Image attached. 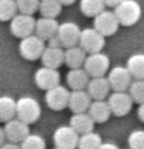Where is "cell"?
Segmentation results:
<instances>
[{"mask_svg":"<svg viewBox=\"0 0 144 149\" xmlns=\"http://www.w3.org/2000/svg\"><path fill=\"white\" fill-rule=\"evenodd\" d=\"M113 12L119 22V25H123V27H131L134 23H138L143 15V8L136 0H123L119 5L114 7Z\"/></svg>","mask_w":144,"mask_h":149,"instance_id":"6da1fadb","label":"cell"},{"mask_svg":"<svg viewBox=\"0 0 144 149\" xmlns=\"http://www.w3.org/2000/svg\"><path fill=\"white\" fill-rule=\"evenodd\" d=\"M40 114H42V108L35 98L22 96L17 100V118L20 121L27 123V124H33L38 121Z\"/></svg>","mask_w":144,"mask_h":149,"instance_id":"7a4b0ae2","label":"cell"},{"mask_svg":"<svg viewBox=\"0 0 144 149\" xmlns=\"http://www.w3.org/2000/svg\"><path fill=\"white\" fill-rule=\"evenodd\" d=\"M83 68L90 78H98V76H104L109 71V58L108 55L98 52V53H90L86 55V60L83 63Z\"/></svg>","mask_w":144,"mask_h":149,"instance_id":"3957f363","label":"cell"},{"mask_svg":"<svg viewBox=\"0 0 144 149\" xmlns=\"http://www.w3.org/2000/svg\"><path fill=\"white\" fill-rule=\"evenodd\" d=\"M104 43H106L104 37H103L98 30H95L93 27L81 30L80 40H78V47H81L88 55L101 52L103 48H104Z\"/></svg>","mask_w":144,"mask_h":149,"instance_id":"277c9868","label":"cell"},{"mask_svg":"<svg viewBox=\"0 0 144 149\" xmlns=\"http://www.w3.org/2000/svg\"><path fill=\"white\" fill-rule=\"evenodd\" d=\"M18 50H20V55L25 60H30V61H35L42 56L43 50H45V40H42L40 37H37L35 33L33 35H28V37L22 38L20 45H18Z\"/></svg>","mask_w":144,"mask_h":149,"instance_id":"5b68a950","label":"cell"},{"mask_svg":"<svg viewBox=\"0 0 144 149\" xmlns=\"http://www.w3.org/2000/svg\"><path fill=\"white\" fill-rule=\"evenodd\" d=\"M35 18L33 15H25V13H17L10 20V33L17 38H25L28 35L35 33Z\"/></svg>","mask_w":144,"mask_h":149,"instance_id":"8992f818","label":"cell"},{"mask_svg":"<svg viewBox=\"0 0 144 149\" xmlns=\"http://www.w3.org/2000/svg\"><path fill=\"white\" fill-rule=\"evenodd\" d=\"M93 28L98 30L103 37L106 38V37H111V35H114V33L118 32V28H119V22H118L114 12L104 8L101 13H98V15L95 17Z\"/></svg>","mask_w":144,"mask_h":149,"instance_id":"52a82bcc","label":"cell"},{"mask_svg":"<svg viewBox=\"0 0 144 149\" xmlns=\"http://www.w3.org/2000/svg\"><path fill=\"white\" fill-rule=\"evenodd\" d=\"M108 106L114 116H126L133 108V100L128 91H113L108 96Z\"/></svg>","mask_w":144,"mask_h":149,"instance_id":"ba28073f","label":"cell"},{"mask_svg":"<svg viewBox=\"0 0 144 149\" xmlns=\"http://www.w3.org/2000/svg\"><path fill=\"white\" fill-rule=\"evenodd\" d=\"M80 134L71 126H58L53 133V143L56 149H76Z\"/></svg>","mask_w":144,"mask_h":149,"instance_id":"9c48e42d","label":"cell"},{"mask_svg":"<svg viewBox=\"0 0 144 149\" xmlns=\"http://www.w3.org/2000/svg\"><path fill=\"white\" fill-rule=\"evenodd\" d=\"M81 28L76 25L75 22H65L58 25V32H56V38H58L60 45L63 48L76 47L78 40H80Z\"/></svg>","mask_w":144,"mask_h":149,"instance_id":"30bf717a","label":"cell"},{"mask_svg":"<svg viewBox=\"0 0 144 149\" xmlns=\"http://www.w3.org/2000/svg\"><path fill=\"white\" fill-rule=\"evenodd\" d=\"M133 76L126 66H113L108 71V83L113 91H128Z\"/></svg>","mask_w":144,"mask_h":149,"instance_id":"8fae6325","label":"cell"},{"mask_svg":"<svg viewBox=\"0 0 144 149\" xmlns=\"http://www.w3.org/2000/svg\"><path fill=\"white\" fill-rule=\"evenodd\" d=\"M3 133H5V139L8 141V143L20 144L22 141L30 134V124L20 121L18 118H13V119H10V121L5 123Z\"/></svg>","mask_w":144,"mask_h":149,"instance_id":"7c38bea8","label":"cell"},{"mask_svg":"<svg viewBox=\"0 0 144 149\" xmlns=\"http://www.w3.org/2000/svg\"><path fill=\"white\" fill-rule=\"evenodd\" d=\"M68 98H70V91L68 88L58 85L51 88V90H47L45 93V101H47V106L53 111H61L68 106Z\"/></svg>","mask_w":144,"mask_h":149,"instance_id":"4fadbf2b","label":"cell"},{"mask_svg":"<svg viewBox=\"0 0 144 149\" xmlns=\"http://www.w3.org/2000/svg\"><path fill=\"white\" fill-rule=\"evenodd\" d=\"M35 85L40 90H51L55 86L60 85V71L55 68L42 66L35 71Z\"/></svg>","mask_w":144,"mask_h":149,"instance_id":"5bb4252c","label":"cell"},{"mask_svg":"<svg viewBox=\"0 0 144 149\" xmlns=\"http://www.w3.org/2000/svg\"><path fill=\"white\" fill-rule=\"evenodd\" d=\"M86 93L90 95L91 100H104L111 93V86L108 83L106 76H98V78H90Z\"/></svg>","mask_w":144,"mask_h":149,"instance_id":"9a60e30c","label":"cell"},{"mask_svg":"<svg viewBox=\"0 0 144 149\" xmlns=\"http://www.w3.org/2000/svg\"><path fill=\"white\" fill-rule=\"evenodd\" d=\"M91 101L93 100L86 93V90H71L68 98V108L73 113H86Z\"/></svg>","mask_w":144,"mask_h":149,"instance_id":"2e32d148","label":"cell"},{"mask_svg":"<svg viewBox=\"0 0 144 149\" xmlns=\"http://www.w3.org/2000/svg\"><path fill=\"white\" fill-rule=\"evenodd\" d=\"M42 63L43 66H48V68H55L58 70V66L63 65V60H65V48L61 47H45L42 53Z\"/></svg>","mask_w":144,"mask_h":149,"instance_id":"e0dca14e","label":"cell"},{"mask_svg":"<svg viewBox=\"0 0 144 149\" xmlns=\"http://www.w3.org/2000/svg\"><path fill=\"white\" fill-rule=\"evenodd\" d=\"M58 22L56 18H47V17H42L35 22V35L40 37L42 40H50V38L56 37V32H58Z\"/></svg>","mask_w":144,"mask_h":149,"instance_id":"ac0fdd59","label":"cell"},{"mask_svg":"<svg viewBox=\"0 0 144 149\" xmlns=\"http://www.w3.org/2000/svg\"><path fill=\"white\" fill-rule=\"evenodd\" d=\"M86 113L95 123H106L111 118V109L108 106V101L104 100H93Z\"/></svg>","mask_w":144,"mask_h":149,"instance_id":"d6986e66","label":"cell"},{"mask_svg":"<svg viewBox=\"0 0 144 149\" xmlns=\"http://www.w3.org/2000/svg\"><path fill=\"white\" fill-rule=\"evenodd\" d=\"M86 52L83 50L81 47H70V48H65V60L63 63L68 66L70 70L71 68H83V63L86 60Z\"/></svg>","mask_w":144,"mask_h":149,"instance_id":"ffe728a7","label":"cell"},{"mask_svg":"<svg viewBox=\"0 0 144 149\" xmlns=\"http://www.w3.org/2000/svg\"><path fill=\"white\" fill-rule=\"evenodd\" d=\"M90 81V74L85 71V68H71L66 73V83L71 90H86Z\"/></svg>","mask_w":144,"mask_h":149,"instance_id":"44dd1931","label":"cell"},{"mask_svg":"<svg viewBox=\"0 0 144 149\" xmlns=\"http://www.w3.org/2000/svg\"><path fill=\"white\" fill-rule=\"evenodd\" d=\"M70 126L75 129L78 134H85L93 131L95 128V121L91 119L88 113H73V116L70 119Z\"/></svg>","mask_w":144,"mask_h":149,"instance_id":"7402d4cb","label":"cell"},{"mask_svg":"<svg viewBox=\"0 0 144 149\" xmlns=\"http://www.w3.org/2000/svg\"><path fill=\"white\" fill-rule=\"evenodd\" d=\"M17 118V101L12 96L0 95V121L7 123Z\"/></svg>","mask_w":144,"mask_h":149,"instance_id":"603a6c76","label":"cell"},{"mask_svg":"<svg viewBox=\"0 0 144 149\" xmlns=\"http://www.w3.org/2000/svg\"><path fill=\"white\" fill-rule=\"evenodd\" d=\"M126 68L133 80H144V53H134L128 58Z\"/></svg>","mask_w":144,"mask_h":149,"instance_id":"cb8c5ba5","label":"cell"},{"mask_svg":"<svg viewBox=\"0 0 144 149\" xmlns=\"http://www.w3.org/2000/svg\"><path fill=\"white\" fill-rule=\"evenodd\" d=\"M106 8L104 0H80V10L81 13H85L86 17L95 18L98 13H101Z\"/></svg>","mask_w":144,"mask_h":149,"instance_id":"d4e9b609","label":"cell"},{"mask_svg":"<svg viewBox=\"0 0 144 149\" xmlns=\"http://www.w3.org/2000/svg\"><path fill=\"white\" fill-rule=\"evenodd\" d=\"M61 3L58 0H40V5H38V12L42 13V17L47 18H56L61 13Z\"/></svg>","mask_w":144,"mask_h":149,"instance_id":"484cf974","label":"cell"},{"mask_svg":"<svg viewBox=\"0 0 144 149\" xmlns=\"http://www.w3.org/2000/svg\"><path fill=\"white\" fill-rule=\"evenodd\" d=\"M101 144H103L101 136L98 133H95V131H90V133L80 134L76 149H98Z\"/></svg>","mask_w":144,"mask_h":149,"instance_id":"4316f807","label":"cell"},{"mask_svg":"<svg viewBox=\"0 0 144 149\" xmlns=\"http://www.w3.org/2000/svg\"><path fill=\"white\" fill-rule=\"evenodd\" d=\"M17 13L15 0H0V22H10Z\"/></svg>","mask_w":144,"mask_h":149,"instance_id":"83f0119b","label":"cell"},{"mask_svg":"<svg viewBox=\"0 0 144 149\" xmlns=\"http://www.w3.org/2000/svg\"><path fill=\"white\" fill-rule=\"evenodd\" d=\"M128 95L133 103H144V80H133L128 88Z\"/></svg>","mask_w":144,"mask_h":149,"instance_id":"f1b7e54d","label":"cell"},{"mask_svg":"<svg viewBox=\"0 0 144 149\" xmlns=\"http://www.w3.org/2000/svg\"><path fill=\"white\" fill-rule=\"evenodd\" d=\"M20 149H47V143L40 134H28L20 143Z\"/></svg>","mask_w":144,"mask_h":149,"instance_id":"f546056e","label":"cell"},{"mask_svg":"<svg viewBox=\"0 0 144 149\" xmlns=\"http://www.w3.org/2000/svg\"><path fill=\"white\" fill-rule=\"evenodd\" d=\"M15 3H17V10H18V13L33 15L35 12H38L40 0H15Z\"/></svg>","mask_w":144,"mask_h":149,"instance_id":"4dcf8cb0","label":"cell"},{"mask_svg":"<svg viewBox=\"0 0 144 149\" xmlns=\"http://www.w3.org/2000/svg\"><path fill=\"white\" fill-rule=\"evenodd\" d=\"M129 149H144V129H136L128 136Z\"/></svg>","mask_w":144,"mask_h":149,"instance_id":"1f68e13d","label":"cell"},{"mask_svg":"<svg viewBox=\"0 0 144 149\" xmlns=\"http://www.w3.org/2000/svg\"><path fill=\"white\" fill-rule=\"evenodd\" d=\"M0 149H20V144L17 143H3L0 146Z\"/></svg>","mask_w":144,"mask_h":149,"instance_id":"d6a6232c","label":"cell"},{"mask_svg":"<svg viewBox=\"0 0 144 149\" xmlns=\"http://www.w3.org/2000/svg\"><path fill=\"white\" fill-rule=\"evenodd\" d=\"M123 0H104V5L106 7H111V8H114L116 5H119Z\"/></svg>","mask_w":144,"mask_h":149,"instance_id":"836d02e7","label":"cell"},{"mask_svg":"<svg viewBox=\"0 0 144 149\" xmlns=\"http://www.w3.org/2000/svg\"><path fill=\"white\" fill-rule=\"evenodd\" d=\"M98 149H119V148H118L114 143H103Z\"/></svg>","mask_w":144,"mask_h":149,"instance_id":"e575fe53","label":"cell"},{"mask_svg":"<svg viewBox=\"0 0 144 149\" xmlns=\"http://www.w3.org/2000/svg\"><path fill=\"white\" fill-rule=\"evenodd\" d=\"M138 116H139V119L144 123V103H141L139 104V109H138Z\"/></svg>","mask_w":144,"mask_h":149,"instance_id":"d590c367","label":"cell"},{"mask_svg":"<svg viewBox=\"0 0 144 149\" xmlns=\"http://www.w3.org/2000/svg\"><path fill=\"white\" fill-rule=\"evenodd\" d=\"M58 2L61 3V5H73L76 0H58Z\"/></svg>","mask_w":144,"mask_h":149,"instance_id":"8d00e7d4","label":"cell"},{"mask_svg":"<svg viewBox=\"0 0 144 149\" xmlns=\"http://www.w3.org/2000/svg\"><path fill=\"white\" fill-rule=\"evenodd\" d=\"M5 143V133H3V128H0V146Z\"/></svg>","mask_w":144,"mask_h":149,"instance_id":"74e56055","label":"cell"},{"mask_svg":"<svg viewBox=\"0 0 144 149\" xmlns=\"http://www.w3.org/2000/svg\"><path fill=\"white\" fill-rule=\"evenodd\" d=\"M53 149H56V148H53Z\"/></svg>","mask_w":144,"mask_h":149,"instance_id":"f35d334b","label":"cell"}]
</instances>
